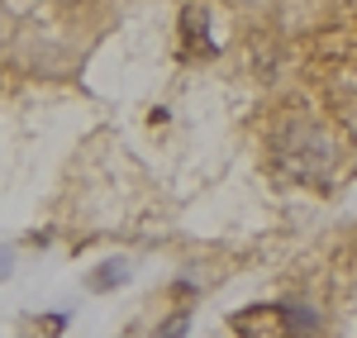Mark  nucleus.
<instances>
[{
    "label": "nucleus",
    "mask_w": 357,
    "mask_h": 338,
    "mask_svg": "<svg viewBox=\"0 0 357 338\" xmlns=\"http://www.w3.org/2000/svg\"><path fill=\"white\" fill-rule=\"evenodd\" d=\"M329 158H333V148H329V139H324L314 124H291V129L276 134V162L291 171V176H301V181L324 176Z\"/></svg>",
    "instance_id": "obj_1"
},
{
    "label": "nucleus",
    "mask_w": 357,
    "mask_h": 338,
    "mask_svg": "<svg viewBox=\"0 0 357 338\" xmlns=\"http://www.w3.org/2000/svg\"><path fill=\"white\" fill-rule=\"evenodd\" d=\"M234 334L238 338H296L291 334L286 300H281V305H252V310H238L234 314Z\"/></svg>",
    "instance_id": "obj_2"
},
{
    "label": "nucleus",
    "mask_w": 357,
    "mask_h": 338,
    "mask_svg": "<svg viewBox=\"0 0 357 338\" xmlns=\"http://www.w3.org/2000/svg\"><path fill=\"white\" fill-rule=\"evenodd\" d=\"M181 38H186V53H195V57L215 53V38H210V29H205V5H186V15H181Z\"/></svg>",
    "instance_id": "obj_3"
},
{
    "label": "nucleus",
    "mask_w": 357,
    "mask_h": 338,
    "mask_svg": "<svg viewBox=\"0 0 357 338\" xmlns=\"http://www.w3.org/2000/svg\"><path fill=\"white\" fill-rule=\"evenodd\" d=\"M124 282H129V267H124V262H105L100 272H91V277H86L91 291H114V286H124Z\"/></svg>",
    "instance_id": "obj_4"
},
{
    "label": "nucleus",
    "mask_w": 357,
    "mask_h": 338,
    "mask_svg": "<svg viewBox=\"0 0 357 338\" xmlns=\"http://www.w3.org/2000/svg\"><path fill=\"white\" fill-rule=\"evenodd\" d=\"M186 329H191V310L172 314V319H167L162 329H158V338H181V334H186Z\"/></svg>",
    "instance_id": "obj_5"
},
{
    "label": "nucleus",
    "mask_w": 357,
    "mask_h": 338,
    "mask_svg": "<svg viewBox=\"0 0 357 338\" xmlns=\"http://www.w3.org/2000/svg\"><path fill=\"white\" fill-rule=\"evenodd\" d=\"M0 277H10V253L0 248Z\"/></svg>",
    "instance_id": "obj_6"
}]
</instances>
